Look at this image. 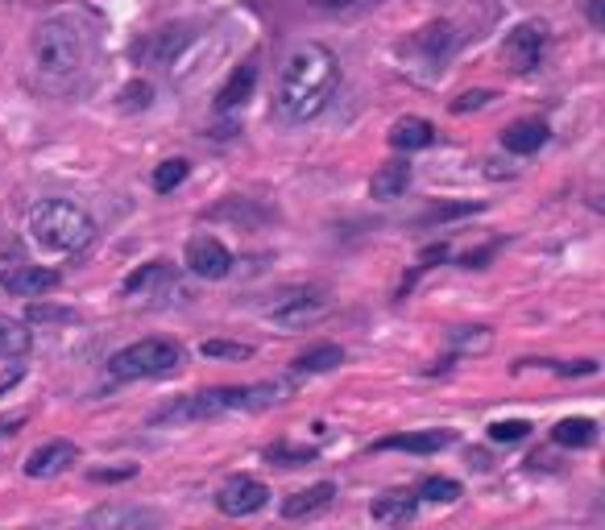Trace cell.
Segmentation results:
<instances>
[{
    "mask_svg": "<svg viewBox=\"0 0 605 530\" xmlns=\"http://www.w3.org/2000/svg\"><path fill=\"white\" fill-rule=\"evenodd\" d=\"M419 510V497L415 493H381V497H374V506H369V514H374V522H386V527H395V522H411Z\"/></svg>",
    "mask_w": 605,
    "mask_h": 530,
    "instance_id": "18",
    "label": "cell"
},
{
    "mask_svg": "<svg viewBox=\"0 0 605 530\" xmlns=\"http://www.w3.org/2000/svg\"><path fill=\"white\" fill-rule=\"evenodd\" d=\"M530 423L523 418H502V423H490V439L493 443H518V439H527Z\"/></svg>",
    "mask_w": 605,
    "mask_h": 530,
    "instance_id": "30",
    "label": "cell"
},
{
    "mask_svg": "<svg viewBox=\"0 0 605 530\" xmlns=\"http://www.w3.org/2000/svg\"><path fill=\"white\" fill-rule=\"evenodd\" d=\"M25 232L46 253H79L95 241V220L67 199H42L38 208H30Z\"/></svg>",
    "mask_w": 605,
    "mask_h": 530,
    "instance_id": "4",
    "label": "cell"
},
{
    "mask_svg": "<svg viewBox=\"0 0 605 530\" xmlns=\"http://www.w3.org/2000/svg\"><path fill=\"white\" fill-rule=\"evenodd\" d=\"M25 418H30L25 411H18V415H9V418H0V436H13V431H18Z\"/></svg>",
    "mask_w": 605,
    "mask_h": 530,
    "instance_id": "36",
    "label": "cell"
},
{
    "mask_svg": "<svg viewBox=\"0 0 605 530\" xmlns=\"http://www.w3.org/2000/svg\"><path fill=\"white\" fill-rule=\"evenodd\" d=\"M435 141V125L432 120H423V116H402V120H395L390 125V146L395 150H427Z\"/></svg>",
    "mask_w": 605,
    "mask_h": 530,
    "instance_id": "17",
    "label": "cell"
},
{
    "mask_svg": "<svg viewBox=\"0 0 605 530\" xmlns=\"http://www.w3.org/2000/svg\"><path fill=\"white\" fill-rule=\"evenodd\" d=\"M253 88H258V67L253 62H241L232 76H228V83L216 92V113H232V108H241L249 95H253Z\"/></svg>",
    "mask_w": 605,
    "mask_h": 530,
    "instance_id": "16",
    "label": "cell"
},
{
    "mask_svg": "<svg viewBox=\"0 0 605 530\" xmlns=\"http://www.w3.org/2000/svg\"><path fill=\"white\" fill-rule=\"evenodd\" d=\"M79 460V448L71 439H50V443H42L34 452L25 456V476H58L62 469H71Z\"/></svg>",
    "mask_w": 605,
    "mask_h": 530,
    "instance_id": "10",
    "label": "cell"
},
{
    "mask_svg": "<svg viewBox=\"0 0 605 530\" xmlns=\"http://www.w3.org/2000/svg\"><path fill=\"white\" fill-rule=\"evenodd\" d=\"M171 274V262H150L141 265V269H133L129 278H125V295H141V290H150L153 283H162Z\"/></svg>",
    "mask_w": 605,
    "mask_h": 530,
    "instance_id": "25",
    "label": "cell"
},
{
    "mask_svg": "<svg viewBox=\"0 0 605 530\" xmlns=\"http://www.w3.org/2000/svg\"><path fill=\"white\" fill-rule=\"evenodd\" d=\"M551 129L539 120V116H523V120H514L502 129V150L506 153H535L548 146Z\"/></svg>",
    "mask_w": 605,
    "mask_h": 530,
    "instance_id": "13",
    "label": "cell"
},
{
    "mask_svg": "<svg viewBox=\"0 0 605 530\" xmlns=\"http://www.w3.org/2000/svg\"><path fill=\"white\" fill-rule=\"evenodd\" d=\"M187 174H191V166L187 162H183V158H171V162H162V166H158V171H153V191H158V195H171L174 187H183V183H187Z\"/></svg>",
    "mask_w": 605,
    "mask_h": 530,
    "instance_id": "24",
    "label": "cell"
},
{
    "mask_svg": "<svg viewBox=\"0 0 605 530\" xmlns=\"http://www.w3.org/2000/svg\"><path fill=\"white\" fill-rule=\"evenodd\" d=\"M30 320H42V323H50V320H76V311H55V307H46V303H34V307H30Z\"/></svg>",
    "mask_w": 605,
    "mask_h": 530,
    "instance_id": "33",
    "label": "cell"
},
{
    "mask_svg": "<svg viewBox=\"0 0 605 530\" xmlns=\"http://www.w3.org/2000/svg\"><path fill=\"white\" fill-rule=\"evenodd\" d=\"M58 283H62L58 269H46V265H13V269H0V286H4L9 295H21V299L46 295V290H55Z\"/></svg>",
    "mask_w": 605,
    "mask_h": 530,
    "instance_id": "11",
    "label": "cell"
},
{
    "mask_svg": "<svg viewBox=\"0 0 605 530\" xmlns=\"http://www.w3.org/2000/svg\"><path fill=\"white\" fill-rule=\"evenodd\" d=\"M564 378H585V373H597V360H572V365H560Z\"/></svg>",
    "mask_w": 605,
    "mask_h": 530,
    "instance_id": "34",
    "label": "cell"
},
{
    "mask_svg": "<svg viewBox=\"0 0 605 530\" xmlns=\"http://www.w3.org/2000/svg\"><path fill=\"white\" fill-rule=\"evenodd\" d=\"M34 348V336H30V327L21 320H9V315H0V357H25Z\"/></svg>",
    "mask_w": 605,
    "mask_h": 530,
    "instance_id": "22",
    "label": "cell"
},
{
    "mask_svg": "<svg viewBox=\"0 0 605 530\" xmlns=\"http://www.w3.org/2000/svg\"><path fill=\"white\" fill-rule=\"evenodd\" d=\"M323 311H328L323 290H286L274 299V307H265V320L286 327V332H299V327L320 320Z\"/></svg>",
    "mask_w": 605,
    "mask_h": 530,
    "instance_id": "7",
    "label": "cell"
},
{
    "mask_svg": "<svg viewBox=\"0 0 605 530\" xmlns=\"http://www.w3.org/2000/svg\"><path fill=\"white\" fill-rule=\"evenodd\" d=\"M444 257H448V249H444V245L423 249V262H444Z\"/></svg>",
    "mask_w": 605,
    "mask_h": 530,
    "instance_id": "39",
    "label": "cell"
},
{
    "mask_svg": "<svg viewBox=\"0 0 605 530\" xmlns=\"http://www.w3.org/2000/svg\"><path fill=\"white\" fill-rule=\"evenodd\" d=\"M548 42H551L548 21H518L511 34H506V42H502V62L511 71H518V76H527V71H535L544 62Z\"/></svg>",
    "mask_w": 605,
    "mask_h": 530,
    "instance_id": "6",
    "label": "cell"
},
{
    "mask_svg": "<svg viewBox=\"0 0 605 530\" xmlns=\"http://www.w3.org/2000/svg\"><path fill=\"white\" fill-rule=\"evenodd\" d=\"M121 104H125L129 113H137V108H150V104H153V83H150V79H133V83H125Z\"/></svg>",
    "mask_w": 605,
    "mask_h": 530,
    "instance_id": "29",
    "label": "cell"
},
{
    "mask_svg": "<svg viewBox=\"0 0 605 530\" xmlns=\"http://www.w3.org/2000/svg\"><path fill=\"white\" fill-rule=\"evenodd\" d=\"M336 83H341V62H336V55L328 46H320V42H302L283 62L274 108H278V116H283L286 125L316 120L332 104Z\"/></svg>",
    "mask_w": 605,
    "mask_h": 530,
    "instance_id": "1",
    "label": "cell"
},
{
    "mask_svg": "<svg viewBox=\"0 0 605 530\" xmlns=\"http://www.w3.org/2000/svg\"><path fill=\"white\" fill-rule=\"evenodd\" d=\"M133 476V469H113V473H92V481H125Z\"/></svg>",
    "mask_w": 605,
    "mask_h": 530,
    "instance_id": "38",
    "label": "cell"
},
{
    "mask_svg": "<svg viewBox=\"0 0 605 530\" xmlns=\"http://www.w3.org/2000/svg\"><path fill=\"white\" fill-rule=\"evenodd\" d=\"M265 460H270V464L295 469V464H311V460H316V448H286V443H274V448H265Z\"/></svg>",
    "mask_w": 605,
    "mask_h": 530,
    "instance_id": "28",
    "label": "cell"
},
{
    "mask_svg": "<svg viewBox=\"0 0 605 530\" xmlns=\"http://www.w3.org/2000/svg\"><path fill=\"white\" fill-rule=\"evenodd\" d=\"M199 357H208V360H249V357H253V344L204 341V344H199Z\"/></svg>",
    "mask_w": 605,
    "mask_h": 530,
    "instance_id": "27",
    "label": "cell"
},
{
    "mask_svg": "<svg viewBox=\"0 0 605 530\" xmlns=\"http://www.w3.org/2000/svg\"><path fill=\"white\" fill-rule=\"evenodd\" d=\"M183 365V348L174 341H137L129 348H121L113 360H109V373L116 381H137V378H162V373H174Z\"/></svg>",
    "mask_w": 605,
    "mask_h": 530,
    "instance_id": "5",
    "label": "cell"
},
{
    "mask_svg": "<svg viewBox=\"0 0 605 530\" xmlns=\"http://www.w3.org/2000/svg\"><path fill=\"white\" fill-rule=\"evenodd\" d=\"M493 92H486V88H477V92H465L460 100L453 104V113H469V108H481V104H490Z\"/></svg>",
    "mask_w": 605,
    "mask_h": 530,
    "instance_id": "32",
    "label": "cell"
},
{
    "mask_svg": "<svg viewBox=\"0 0 605 530\" xmlns=\"http://www.w3.org/2000/svg\"><path fill=\"white\" fill-rule=\"evenodd\" d=\"M419 46H427V55L440 58L448 55V46H453V25L448 21H435V25H427V30H419Z\"/></svg>",
    "mask_w": 605,
    "mask_h": 530,
    "instance_id": "26",
    "label": "cell"
},
{
    "mask_svg": "<svg viewBox=\"0 0 605 530\" xmlns=\"http://www.w3.org/2000/svg\"><path fill=\"white\" fill-rule=\"evenodd\" d=\"M407 187H411V162L395 158V162H381L378 166L374 183H369V195H374L378 204H390L398 195H407Z\"/></svg>",
    "mask_w": 605,
    "mask_h": 530,
    "instance_id": "15",
    "label": "cell"
},
{
    "mask_svg": "<svg viewBox=\"0 0 605 530\" xmlns=\"http://www.w3.org/2000/svg\"><path fill=\"white\" fill-rule=\"evenodd\" d=\"M453 344H456V348H473V353H486V348H490V327H456Z\"/></svg>",
    "mask_w": 605,
    "mask_h": 530,
    "instance_id": "31",
    "label": "cell"
},
{
    "mask_svg": "<svg viewBox=\"0 0 605 530\" xmlns=\"http://www.w3.org/2000/svg\"><path fill=\"white\" fill-rule=\"evenodd\" d=\"M456 443V431L448 427H435V431H407V436H386L374 443V452H444V448H453Z\"/></svg>",
    "mask_w": 605,
    "mask_h": 530,
    "instance_id": "12",
    "label": "cell"
},
{
    "mask_svg": "<svg viewBox=\"0 0 605 530\" xmlns=\"http://www.w3.org/2000/svg\"><path fill=\"white\" fill-rule=\"evenodd\" d=\"M551 439L560 448H593L597 443V423L593 418H560L551 427Z\"/></svg>",
    "mask_w": 605,
    "mask_h": 530,
    "instance_id": "20",
    "label": "cell"
},
{
    "mask_svg": "<svg viewBox=\"0 0 605 530\" xmlns=\"http://www.w3.org/2000/svg\"><path fill=\"white\" fill-rule=\"evenodd\" d=\"M415 497L419 502H432V506H448V502L460 497V481H453V476H427L415 489Z\"/></svg>",
    "mask_w": 605,
    "mask_h": 530,
    "instance_id": "23",
    "label": "cell"
},
{
    "mask_svg": "<svg viewBox=\"0 0 605 530\" xmlns=\"http://www.w3.org/2000/svg\"><path fill=\"white\" fill-rule=\"evenodd\" d=\"M316 9H353V4H361V0H311Z\"/></svg>",
    "mask_w": 605,
    "mask_h": 530,
    "instance_id": "37",
    "label": "cell"
},
{
    "mask_svg": "<svg viewBox=\"0 0 605 530\" xmlns=\"http://www.w3.org/2000/svg\"><path fill=\"white\" fill-rule=\"evenodd\" d=\"M278 385H216V390H199V394H183L174 398L171 406H162L150 423H204V418H216L225 411H258V406H270L278 402Z\"/></svg>",
    "mask_w": 605,
    "mask_h": 530,
    "instance_id": "3",
    "label": "cell"
},
{
    "mask_svg": "<svg viewBox=\"0 0 605 530\" xmlns=\"http://www.w3.org/2000/svg\"><path fill=\"white\" fill-rule=\"evenodd\" d=\"M18 378H21V369H9V373H4V378H0V394H4V390H9V385H18Z\"/></svg>",
    "mask_w": 605,
    "mask_h": 530,
    "instance_id": "40",
    "label": "cell"
},
{
    "mask_svg": "<svg viewBox=\"0 0 605 530\" xmlns=\"http://www.w3.org/2000/svg\"><path fill=\"white\" fill-rule=\"evenodd\" d=\"M265 502H270V489H265V481L258 476H228L225 485L216 489V510L228 514V518H249V514L265 510Z\"/></svg>",
    "mask_w": 605,
    "mask_h": 530,
    "instance_id": "8",
    "label": "cell"
},
{
    "mask_svg": "<svg viewBox=\"0 0 605 530\" xmlns=\"http://www.w3.org/2000/svg\"><path fill=\"white\" fill-rule=\"evenodd\" d=\"M30 50H34V62H38L42 76L50 79H71L88 67L92 58V34L83 30V21L71 18V13H55L46 18L34 30L30 38Z\"/></svg>",
    "mask_w": 605,
    "mask_h": 530,
    "instance_id": "2",
    "label": "cell"
},
{
    "mask_svg": "<svg viewBox=\"0 0 605 530\" xmlns=\"http://www.w3.org/2000/svg\"><path fill=\"white\" fill-rule=\"evenodd\" d=\"M344 360V348L341 344H316V348H307V353H299L295 357V373H328V369H336Z\"/></svg>",
    "mask_w": 605,
    "mask_h": 530,
    "instance_id": "21",
    "label": "cell"
},
{
    "mask_svg": "<svg viewBox=\"0 0 605 530\" xmlns=\"http://www.w3.org/2000/svg\"><path fill=\"white\" fill-rule=\"evenodd\" d=\"M187 269L191 274H199V278H208V283H220L228 278V269H232V253H228L225 241H216V237H191L187 241Z\"/></svg>",
    "mask_w": 605,
    "mask_h": 530,
    "instance_id": "9",
    "label": "cell"
},
{
    "mask_svg": "<svg viewBox=\"0 0 605 530\" xmlns=\"http://www.w3.org/2000/svg\"><path fill=\"white\" fill-rule=\"evenodd\" d=\"M158 514L153 510H141V506H100V510L88 514V527H153Z\"/></svg>",
    "mask_w": 605,
    "mask_h": 530,
    "instance_id": "19",
    "label": "cell"
},
{
    "mask_svg": "<svg viewBox=\"0 0 605 530\" xmlns=\"http://www.w3.org/2000/svg\"><path fill=\"white\" fill-rule=\"evenodd\" d=\"M332 497H336V485L332 481H320V485H307V489L290 493L283 502V518H311V514H320L332 506Z\"/></svg>",
    "mask_w": 605,
    "mask_h": 530,
    "instance_id": "14",
    "label": "cell"
},
{
    "mask_svg": "<svg viewBox=\"0 0 605 530\" xmlns=\"http://www.w3.org/2000/svg\"><path fill=\"white\" fill-rule=\"evenodd\" d=\"M465 211H473V204H456V208H435L427 220H453V216H465Z\"/></svg>",
    "mask_w": 605,
    "mask_h": 530,
    "instance_id": "35",
    "label": "cell"
}]
</instances>
